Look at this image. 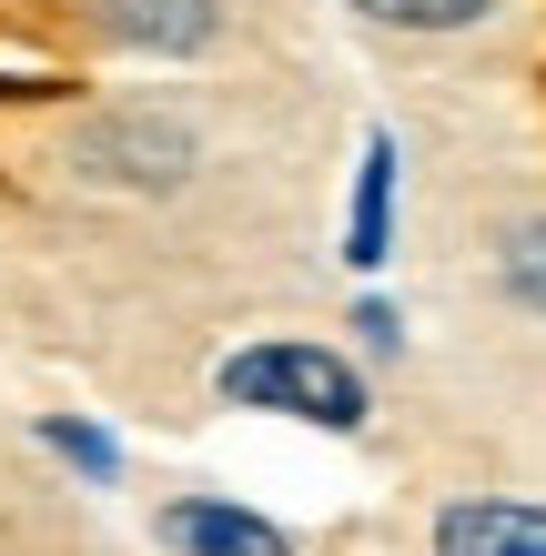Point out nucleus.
Returning a JSON list of instances; mask_svg holds the SVG:
<instances>
[{"label": "nucleus", "mask_w": 546, "mask_h": 556, "mask_svg": "<svg viewBox=\"0 0 546 556\" xmlns=\"http://www.w3.org/2000/svg\"><path fill=\"white\" fill-rule=\"evenodd\" d=\"M102 152H122V162H112L122 182H182V162H192V142L173 132V122H152V112L91 122V132H81V162H102Z\"/></svg>", "instance_id": "20e7f679"}, {"label": "nucleus", "mask_w": 546, "mask_h": 556, "mask_svg": "<svg viewBox=\"0 0 546 556\" xmlns=\"http://www.w3.org/2000/svg\"><path fill=\"white\" fill-rule=\"evenodd\" d=\"M102 30L132 51H203L213 41V0H102Z\"/></svg>", "instance_id": "39448f33"}, {"label": "nucleus", "mask_w": 546, "mask_h": 556, "mask_svg": "<svg viewBox=\"0 0 546 556\" xmlns=\"http://www.w3.org/2000/svg\"><path fill=\"white\" fill-rule=\"evenodd\" d=\"M384 203H395V132H365V173H355V233H344V253H355V264H384Z\"/></svg>", "instance_id": "423d86ee"}, {"label": "nucleus", "mask_w": 546, "mask_h": 556, "mask_svg": "<svg viewBox=\"0 0 546 556\" xmlns=\"http://www.w3.org/2000/svg\"><path fill=\"white\" fill-rule=\"evenodd\" d=\"M435 556H546V506L517 496H475L435 516Z\"/></svg>", "instance_id": "7ed1b4c3"}, {"label": "nucleus", "mask_w": 546, "mask_h": 556, "mask_svg": "<svg viewBox=\"0 0 546 556\" xmlns=\"http://www.w3.org/2000/svg\"><path fill=\"white\" fill-rule=\"evenodd\" d=\"M223 405H253V415H304V425H325V435H355L365 425V375L344 365L334 344H243V354H223Z\"/></svg>", "instance_id": "f257e3e1"}, {"label": "nucleus", "mask_w": 546, "mask_h": 556, "mask_svg": "<svg viewBox=\"0 0 546 556\" xmlns=\"http://www.w3.org/2000/svg\"><path fill=\"white\" fill-rule=\"evenodd\" d=\"M163 546L173 556H294L283 527H264L253 506H223V496H173L163 506Z\"/></svg>", "instance_id": "f03ea898"}, {"label": "nucleus", "mask_w": 546, "mask_h": 556, "mask_svg": "<svg viewBox=\"0 0 546 556\" xmlns=\"http://www.w3.org/2000/svg\"><path fill=\"white\" fill-rule=\"evenodd\" d=\"M365 21H395V30H466V21H486L496 0H355Z\"/></svg>", "instance_id": "6e6552de"}, {"label": "nucleus", "mask_w": 546, "mask_h": 556, "mask_svg": "<svg viewBox=\"0 0 546 556\" xmlns=\"http://www.w3.org/2000/svg\"><path fill=\"white\" fill-rule=\"evenodd\" d=\"M496 274H506V293H517V304L546 314V223H517V233L496 243Z\"/></svg>", "instance_id": "0eeeda50"}, {"label": "nucleus", "mask_w": 546, "mask_h": 556, "mask_svg": "<svg viewBox=\"0 0 546 556\" xmlns=\"http://www.w3.org/2000/svg\"><path fill=\"white\" fill-rule=\"evenodd\" d=\"M41 435H51L61 455H72V466H81V476H102V485L122 476V455H112V435H91V425H41Z\"/></svg>", "instance_id": "1a4fd4ad"}]
</instances>
